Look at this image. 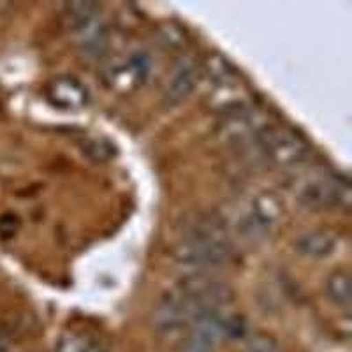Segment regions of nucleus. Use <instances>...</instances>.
Listing matches in <instances>:
<instances>
[{"label": "nucleus", "instance_id": "4", "mask_svg": "<svg viewBox=\"0 0 352 352\" xmlns=\"http://www.w3.org/2000/svg\"><path fill=\"white\" fill-rule=\"evenodd\" d=\"M296 199L310 210L349 208L351 185L347 178L329 171H314L296 188Z\"/></svg>", "mask_w": 352, "mask_h": 352}, {"label": "nucleus", "instance_id": "1", "mask_svg": "<svg viewBox=\"0 0 352 352\" xmlns=\"http://www.w3.org/2000/svg\"><path fill=\"white\" fill-rule=\"evenodd\" d=\"M232 301L228 284L206 276L185 278L168 291L153 312V324L160 331H176L203 316L226 308Z\"/></svg>", "mask_w": 352, "mask_h": 352}, {"label": "nucleus", "instance_id": "3", "mask_svg": "<svg viewBox=\"0 0 352 352\" xmlns=\"http://www.w3.org/2000/svg\"><path fill=\"white\" fill-rule=\"evenodd\" d=\"M252 144L270 164L278 168H294L310 152V146L300 134L282 125H259Z\"/></svg>", "mask_w": 352, "mask_h": 352}, {"label": "nucleus", "instance_id": "13", "mask_svg": "<svg viewBox=\"0 0 352 352\" xmlns=\"http://www.w3.org/2000/svg\"><path fill=\"white\" fill-rule=\"evenodd\" d=\"M245 352H282V349L273 336L256 335L247 342Z\"/></svg>", "mask_w": 352, "mask_h": 352}, {"label": "nucleus", "instance_id": "11", "mask_svg": "<svg viewBox=\"0 0 352 352\" xmlns=\"http://www.w3.org/2000/svg\"><path fill=\"white\" fill-rule=\"evenodd\" d=\"M326 296L340 308H349L352 303L351 278L347 272H335L326 280Z\"/></svg>", "mask_w": 352, "mask_h": 352}, {"label": "nucleus", "instance_id": "12", "mask_svg": "<svg viewBox=\"0 0 352 352\" xmlns=\"http://www.w3.org/2000/svg\"><path fill=\"white\" fill-rule=\"evenodd\" d=\"M206 72H208L210 80L217 85V87H232L238 81L236 71L231 67L228 60H224L220 55H212L206 60Z\"/></svg>", "mask_w": 352, "mask_h": 352}, {"label": "nucleus", "instance_id": "15", "mask_svg": "<svg viewBox=\"0 0 352 352\" xmlns=\"http://www.w3.org/2000/svg\"><path fill=\"white\" fill-rule=\"evenodd\" d=\"M0 352H2V351H0Z\"/></svg>", "mask_w": 352, "mask_h": 352}, {"label": "nucleus", "instance_id": "14", "mask_svg": "<svg viewBox=\"0 0 352 352\" xmlns=\"http://www.w3.org/2000/svg\"><path fill=\"white\" fill-rule=\"evenodd\" d=\"M80 352H109L104 345H99V344H87Z\"/></svg>", "mask_w": 352, "mask_h": 352}, {"label": "nucleus", "instance_id": "9", "mask_svg": "<svg viewBox=\"0 0 352 352\" xmlns=\"http://www.w3.org/2000/svg\"><path fill=\"white\" fill-rule=\"evenodd\" d=\"M46 97L60 109H81L88 102V90L78 78L58 76L46 88Z\"/></svg>", "mask_w": 352, "mask_h": 352}, {"label": "nucleus", "instance_id": "7", "mask_svg": "<svg viewBox=\"0 0 352 352\" xmlns=\"http://www.w3.org/2000/svg\"><path fill=\"white\" fill-rule=\"evenodd\" d=\"M282 206L280 201L276 199L275 194L263 192L256 197L252 203V208L243 220L240 222V232L241 236L248 238V240H259L264 238L272 231L273 226L276 224V220L280 217Z\"/></svg>", "mask_w": 352, "mask_h": 352}, {"label": "nucleus", "instance_id": "6", "mask_svg": "<svg viewBox=\"0 0 352 352\" xmlns=\"http://www.w3.org/2000/svg\"><path fill=\"white\" fill-rule=\"evenodd\" d=\"M152 60L144 52H134L113 62L104 71V81L116 92H132L146 81Z\"/></svg>", "mask_w": 352, "mask_h": 352}, {"label": "nucleus", "instance_id": "10", "mask_svg": "<svg viewBox=\"0 0 352 352\" xmlns=\"http://www.w3.org/2000/svg\"><path fill=\"white\" fill-rule=\"evenodd\" d=\"M294 250L310 259H324L336 250V238L329 231H308L294 240Z\"/></svg>", "mask_w": 352, "mask_h": 352}, {"label": "nucleus", "instance_id": "8", "mask_svg": "<svg viewBox=\"0 0 352 352\" xmlns=\"http://www.w3.org/2000/svg\"><path fill=\"white\" fill-rule=\"evenodd\" d=\"M199 74V67L192 58L178 60L164 88V104L168 108H176L185 99H188L190 94L194 92V88L197 87Z\"/></svg>", "mask_w": 352, "mask_h": 352}, {"label": "nucleus", "instance_id": "2", "mask_svg": "<svg viewBox=\"0 0 352 352\" xmlns=\"http://www.w3.org/2000/svg\"><path fill=\"white\" fill-rule=\"evenodd\" d=\"M232 257L228 232L217 220H203L175 248V259L192 268H217Z\"/></svg>", "mask_w": 352, "mask_h": 352}, {"label": "nucleus", "instance_id": "5", "mask_svg": "<svg viewBox=\"0 0 352 352\" xmlns=\"http://www.w3.org/2000/svg\"><path fill=\"white\" fill-rule=\"evenodd\" d=\"M194 324L196 328L184 344V352H215L220 340L236 338L245 329L243 319L228 308L206 314Z\"/></svg>", "mask_w": 352, "mask_h": 352}]
</instances>
